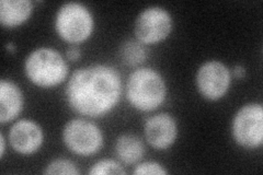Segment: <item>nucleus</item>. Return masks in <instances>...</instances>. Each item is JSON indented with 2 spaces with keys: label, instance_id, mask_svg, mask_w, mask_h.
Masks as SVG:
<instances>
[{
  "label": "nucleus",
  "instance_id": "1",
  "mask_svg": "<svg viewBox=\"0 0 263 175\" xmlns=\"http://www.w3.org/2000/svg\"><path fill=\"white\" fill-rule=\"evenodd\" d=\"M65 94L72 111L88 118H101L120 101L121 76L108 65L86 66L71 74Z\"/></svg>",
  "mask_w": 263,
  "mask_h": 175
},
{
  "label": "nucleus",
  "instance_id": "2",
  "mask_svg": "<svg viewBox=\"0 0 263 175\" xmlns=\"http://www.w3.org/2000/svg\"><path fill=\"white\" fill-rule=\"evenodd\" d=\"M166 96V83L158 71L152 68H138L129 74L126 82V98L136 110L154 111L164 102Z\"/></svg>",
  "mask_w": 263,
  "mask_h": 175
},
{
  "label": "nucleus",
  "instance_id": "3",
  "mask_svg": "<svg viewBox=\"0 0 263 175\" xmlns=\"http://www.w3.org/2000/svg\"><path fill=\"white\" fill-rule=\"evenodd\" d=\"M24 72L33 85L41 88H53L67 78L68 65L56 49L40 47L27 57Z\"/></svg>",
  "mask_w": 263,
  "mask_h": 175
},
{
  "label": "nucleus",
  "instance_id": "4",
  "mask_svg": "<svg viewBox=\"0 0 263 175\" xmlns=\"http://www.w3.org/2000/svg\"><path fill=\"white\" fill-rule=\"evenodd\" d=\"M95 20L85 5L76 2L64 4L55 16V30L61 38L70 44H79L91 36Z\"/></svg>",
  "mask_w": 263,
  "mask_h": 175
},
{
  "label": "nucleus",
  "instance_id": "5",
  "mask_svg": "<svg viewBox=\"0 0 263 175\" xmlns=\"http://www.w3.org/2000/svg\"><path fill=\"white\" fill-rule=\"evenodd\" d=\"M236 143L246 149L259 148L263 143V107L260 103H248L239 108L232 124Z\"/></svg>",
  "mask_w": 263,
  "mask_h": 175
},
{
  "label": "nucleus",
  "instance_id": "6",
  "mask_svg": "<svg viewBox=\"0 0 263 175\" xmlns=\"http://www.w3.org/2000/svg\"><path fill=\"white\" fill-rule=\"evenodd\" d=\"M63 141L75 154L91 155L100 151L103 146V135L96 124L82 119H73L65 125Z\"/></svg>",
  "mask_w": 263,
  "mask_h": 175
},
{
  "label": "nucleus",
  "instance_id": "7",
  "mask_svg": "<svg viewBox=\"0 0 263 175\" xmlns=\"http://www.w3.org/2000/svg\"><path fill=\"white\" fill-rule=\"evenodd\" d=\"M172 31V18L164 8L148 7L137 15L134 24L136 40L143 44H155L166 40Z\"/></svg>",
  "mask_w": 263,
  "mask_h": 175
},
{
  "label": "nucleus",
  "instance_id": "8",
  "mask_svg": "<svg viewBox=\"0 0 263 175\" xmlns=\"http://www.w3.org/2000/svg\"><path fill=\"white\" fill-rule=\"evenodd\" d=\"M232 83V72L219 61L205 62L196 72V88L209 101L223 98Z\"/></svg>",
  "mask_w": 263,
  "mask_h": 175
},
{
  "label": "nucleus",
  "instance_id": "9",
  "mask_svg": "<svg viewBox=\"0 0 263 175\" xmlns=\"http://www.w3.org/2000/svg\"><path fill=\"white\" fill-rule=\"evenodd\" d=\"M145 137L154 149L170 148L178 138V124L171 115L160 113L154 115L145 123Z\"/></svg>",
  "mask_w": 263,
  "mask_h": 175
},
{
  "label": "nucleus",
  "instance_id": "10",
  "mask_svg": "<svg viewBox=\"0 0 263 175\" xmlns=\"http://www.w3.org/2000/svg\"><path fill=\"white\" fill-rule=\"evenodd\" d=\"M9 141L14 151L21 154H32L42 146L44 132L36 122L20 120L11 126Z\"/></svg>",
  "mask_w": 263,
  "mask_h": 175
},
{
  "label": "nucleus",
  "instance_id": "11",
  "mask_svg": "<svg viewBox=\"0 0 263 175\" xmlns=\"http://www.w3.org/2000/svg\"><path fill=\"white\" fill-rule=\"evenodd\" d=\"M23 94L11 80L0 81V123L6 124L18 118L23 108Z\"/></svg>",
  "mask_w": 263,
  "mask_h": 175
},
{
  "label": "nucleus",
  "instance_id": "12",
  "mask_svg": "<svg viewBox=\"0 0 263 175\" xmlns=\"http://www.w3.org/2000/svg\"><path fill=\"white\" fill-rule=\"evenodd\" d=\"M33 3L30 0H2L0 22L5 28H15L26 22L32 14Z\"/></svg>",
  "mask_w": 263,
  "mask_h": 175
},
{
  "label": "nucleus",
  "instance_id": "13",
  "mask_svg": "<svg viewBox=\"0 0 263 175\" xmlns=\"http://www.w3.org/2000/svg\"><path fill=\"white\" fill-rule=\"evenodd\" d=\"M115 152L120 160L126 164H134L143 159L145 146L143 140L134 134L121 135L115 144Z\"/></svg>",
  "mask_w": 263,
  "mask_h": 175
},
{
  "label": "nucleus",
  "instance_id": "14",
  "mask_svg": "<svg viewBox=\"0 0 263 175\" xmlns=\"http://www.w3.org/2000/svg\"><path fill=\"white\" fill-rule=\"evenodd\" d=\"M120 57L127 66H137L143 64L147 58L144 44L137 40H128L121 45Z\"/></svg>",
  "mask_w": 263,
  "mask_h": 175
},
{
  "label": "nucleus",
  "instance_id": "15",
  "mask_svg": "<svg viewBox=\"0 0 263 175\" xmlns=\"http://www.w3.org/2000/svg\"><path fill=\"white\" fill-rule=\"evenodd\" d=\"M44 174H69L78 175L79 170L72 161L67 159H55L46 165V169L43 171Z\"/></svg>",
  "mask_w": 263,
  "mask_h": 175
},
{
  "label": "nucleus",
  "instance_id": "16",
  "mask_svg": "<svg viewBox=\"0 0 263 175\" xmlns=\"http://www.w3.org/2000/svg\"><path fill=\"white\" fill-rule=\"evenodd\" d=\"M125 170L123 166L114 160L105 159L96 162L91 169L89 171V174L91 175H104V174H125Z\"/></svg>",
  "mask_w": 263,
  "mask_h": 175
},
{
  "label": "nucleus",
  "instance_id": "17",
  "mask_svg": "<svg viewBox=\"0 0 263 175\" xmlns=\"http://www.w3.org/2000/svg\"><path fill=\"white\" fill-rule=\"evenodd\" d=\"M135 175H164L168 174V171L163 168L161 164H159L158 162H154V161H147V162H143L139 163L134 172Z\"/></svg>",
  "mask_w": 263,
  "mask_h": 175
},
{
  "label": "nucleus",
  "instance_id": "18",
  "mask_svg": "<svg viewBox=\"0 0 263 175\" xmlns=\"http://www.w3.org/2000/svg\"><path fill=\"white\" fill-rule=\"evenodd\" d=\"M66 57H67L68 61H70L72 63H75L78 60H80V57H81V49H80V47L75 45V44L69 46L67 48V51H66Z\"/></svg>",
  "mask_w": 263,
  "mask_h": 175
},
{
  "label": "nucleus",
  "instance_id": "19",
  "mask_svg": "<svg viewBox=\"0 0 263 175\" xmlns=\"http://www.w3.org/2000/svg\"><path fill=\"white\" fill-rule=\"evenodd\" d=\"M234 76L238 79H242L246 77V68L241 65H237L235 66V68L233 70Z\"/></svg>",
  "mask_w": 263,
  "mask_h": 175
},
{
  "label": "nucleus",
  "instance_id": "20",
  "mask_svg": "<svg viewBox=\"0 0 263 175\" xmlns=\"http://www.w3.org/2000/svg\"><path fill=\"white\" fill-rule=\"evenodd\" d=\"M0 144H2V147H0V157L3 158L6 150V139H5L4 132H0Z\"/></svg>",
  "mask_w": 263,
  "mask_h": 175
},
{
  "label": "nucleus",
  "instance_id": "21",
  "mask_svg": "<svg viewBox=\"0 0 263 175\" xmlns=\"http://www.w3.org/2000/svg\"><path fill=\"white\" fill-rule=\"evenodd\" d=\"M6 47H7V49H8V51H9V52H14V51H15V48H14V46H13L12 43H8Z\"/></svg>",
  "mask_w": 263,
  "mask_h": 175
}]
</instances>
